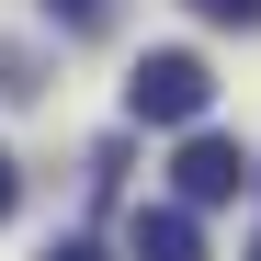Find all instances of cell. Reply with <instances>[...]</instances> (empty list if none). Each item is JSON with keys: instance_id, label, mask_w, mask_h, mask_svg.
I'll use <instances>...</instances> for the list:
<instances>
[{"instance_id": "6", "label": "cell", "mask_w": 261, "mask_h": 261, "mask_svg": "<svg viewBox=\"0 0 261 261\" xmlns=\"http://www.w3.org/2000/svg\"><path fill=\"white\" fill-rule=\"evenodd\" d=\"M23 204V170H12V148H0V216H12Z\"/></svg>"}, {"instance_id": "7", "label": "cell", "mask_w": 261, "mask_h": 261, "mask_svg": "<svg viewBox=\"0 0 261 261\" xmlns=\"http://www.w3.org/2000/svg\"><path fill=\"white\" fill-rule=\"evenodd\" d=\"M46 261H102V250H91V239H57V250H46Z\"/></svg>"}, {"instance_id": "3", "label": "cell", "mask_w": 261, "mask_h": 261, "mask_svg": "<svg viewBox=\"0 0 261 261\" xmlns=\"http://www.w3.org/2000/svg\"><path fill=\"white\" fill-rule=\"evenodd\" d=\"M125 250H137V261H204V227H193V204L170 193V204H137V216H125Z\"/></svg>"}, {"instance_id": "2", "label": "cell", "mask_w": 261, "mask_h": 261, "mask_svg": "<svg viewBox=\"0 0 261 261\" xmlns=\"http://www.w3.org/2000/svg\"><path fill=\"white\" fill-rule=\"evenodd\" d=\"M239 182H261V170H250V159H239L227 137H204V125H182V159H170V193H182V204L204 216V204H227Z\"/></svg>"}, {"instance_id": "1", "label": "cell", "mask_w": 261, "mask_h": 261, "mask_svg": "<svg viewBox=\"0 0 261 261\" xmlns=\"http://www.w3.org/2000/svg\"><path fill=\"white\" fill-rule=\"evenodd\" d=\"M204 102H216V68L193 46H148L125 68V125H204Z\"/></svg>"}, {"instance_id": "5", "label": "cell", "mask_w": 261, "mask_h": 261, "mask_svg": "<svg viewBox=\"0 0 261 261\" xmlns=\"http://www.w3.org/2000/svg\"><path fill=\"white\" fill-rule=\"evenodd\" d=\"M46 12H57V23H80V34H91V23H102V0H46Z\"/></svg>"}, {"instance_id": "4", "label": "cell", "mask_w": 261, "mask_h": 261, "mask_svg": "<svg viewBox=\"0 0 261 261\" xmlns=\"http://www.w3.org/2000/svg\"><path fill=\"white\" fill-rule=\"evenodd\" d=\"M204 23H261V0H193Z\"/></svg>"}]
</instances>
